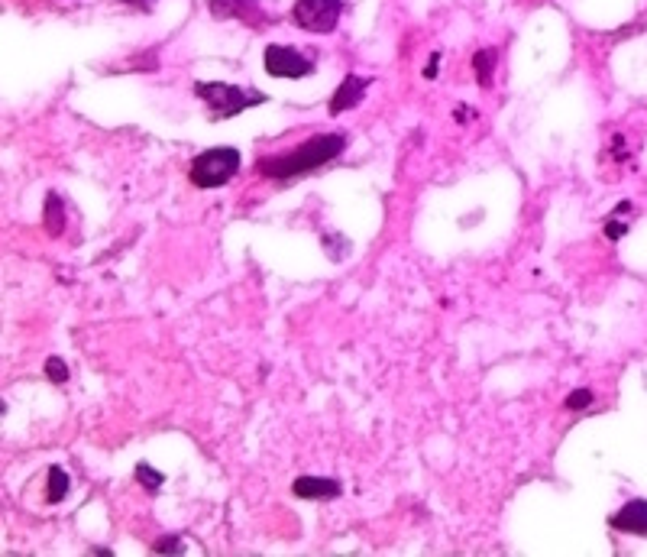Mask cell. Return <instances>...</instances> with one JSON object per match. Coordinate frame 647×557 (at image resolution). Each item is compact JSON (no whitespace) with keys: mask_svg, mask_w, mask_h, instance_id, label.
<instances>
[{"mask_svg":"<svg viewBox=\"0 0 647 557\" xmlns=\"http://www.w3.org/2000/svg\"><path fill=\"white\" fill-rule=\"evenodd\" d=\"M343 13V0H295L292 20L305 33H334Z\"/></svg>","mask_w":647,"mask_h":557,"instance_id":"obj_4","label":"cell"},{"mask_svg":"<svg viewBox=\"0 0 647 557\" xmlns=\"http://www.w3.org/2000/svg\"><path fill=\"white\" fill-rule=\"evenodd\" d=\"M495 62H499V52L495 49H479L473 56V69H476V81L483 88H492V75H495Z\"/></svg>","mask_w":647,"mask_h":557,"instance_id":"obj_10","label":"cell"},{"mask_svg":"<svg viewBox=\"0 0 647 557\" xmlns=\"http://www.w3.org/2000/svg\"><path fill=\"white\" fill-rule=\"evenodd\" d=\"M208 10L217 20H256L259 0H208Z\"/></svg>","mask_w":647,"mask_h":557,"instance_id":"obj_9","label":"cell"},{"mask_svg":"<svg viewBox=\"0 0 647 557\" xmlns=\"http://www.w3.org/2000/svg\"><path fill=\"white\" fill-rule=\"evenodd\" d=\"M156 554H182L185 551V545H182V538H162V541H156V548H153Z\"/></svg>","mask_w":647,"mask_h":557,"instance_id":"obj_17","label":"cell"},{"mask_svg":"<svg viewBox=\"0 0 647 557\" xmlns=\"http://www.w3.org/2000/svg\"><path fill=\"white\" fill-rule=\"evenodd\" d=\"M347 146V137L343 133H321V137H311L308 143H301L298 149H288L282 156L263 159L256 166L259 175L266 179H295V175H308L324 162L337 159Z\"/></svg>","mask_w":647,"mask_h":557,"instance_id":"obj_1","label":"cell"},{"mask_svg":"<svg viewBox=\"0 0 647 557\" xmlns=\"http://www.w3.org/2000/svg\"><path fill=\"white\" fill-rule=\"evenodd\" d=\"M62 224H65V217H62V198L59 195H49L46 198V230L52 237H59L62 234Z\"/></svg>","mask_w":647,"mask_h":557,"instance_id":"obj_12","label":"cell"},{"mask_svg":"<svg viewBox=\"0 0 647 557\" xmlns=\"http://www.w3.org/2000/svg\"><path fill=\"white\" fill-rule=\"evenodd\" d=\"M46 379H52L55 386L68 383V366H65L62 357H49V360H46Z\"/></svg>","mask_w":647,"mask_h":557,"instance_id":"obj_14","label":"cell"},{"mask_svg":"<svg viewBox=\"0 0 647 557\" xmlns=\"http://www.w3.org/2000/svg\"><path fill=\"white\" fill-rule=\"evenodd\" d=\"M237 172H240V149L214 146V149H204L201 156H195L188 175L198 188H220V185H227Z\"/></svg>","mask_w":647,"mask_h":557,"instance_id":"obj_3","label":"cell"},{"mask_svg":"<svg viewBox=\"0 0 647 557\" xmlns=\"http://www.w3.org/2000/svg\"><path fill=\"white\" fill-rule=\"evenodd\" d=\"M195 94L204 101V107H208L211 120H230V117L243 114L246 107L269 101L263 91H246L237 85H227V81H198Z\"/></svg>","mask_w":647,"mask_h":557,"instance_id":"obj_2","label":"cell"},{"mask_svg":"<svg viewBox=\"0 0 647 557\" xmlns=\"http://www.w3.org/2000/svg\"><path fill=\"white\" fill-rule=\"evenodd\" d=\"M437 62H440V52H434V56H431V65L424 69V78H437Z\"/></svg>","mask_w":647,"mask_h":557,"instance_id":"obj_19","label":"cell"},{"mask_svg":"<svg viewBox=\"0 0 647 557\" xmlns=\"http://www.w3.org/2000/svg\"><path fill=\"white\" fill-rule=\"evenodd\" d=\"M68 489H72V480H68V473L62 467H49V489H46V502H62L68 496Z\"/></svg>","mask_w":647,"mask_h":557,"instance_id":"obj_11","label":"cell"},{"mask_svg":"<svg viewBox=\"0 0 647 557\" xmlns=\"http://www.w3.org/2000/svg\"><path fill=\"white\" fill-rule=\"evenodd\" d=\"M292 493L298 499H337L343 486L334 477H298L292 483Z\"/></svg>","mask_w":647,"mask_h":557,"instance_id":"obj_8","label":"cell"},{"mask_svg":"<svg viewBox=\"0 0 647 557\" xmlns=\"http://www.w3.org/2000/svg\"><path fill=\"white\" fill-rule=\"evenodd\" d=\"M120 4H127V7H136V10H146V13H149V10H153V7L159 4V0H120Z\"/></svg>","mask_w":647,"mask_h":557,"instance_id":"obj_18","label":"cell"},{"mask_svg":"<svg viewBox=\"0 0 647 557\" xmlns=\"http://www.w3.org/2000/svg\"><path fill=\"white\" fill-rule=\"evenodd\" d=\"M369 85H373V78H360V75H347L340 81V88L334 91V98H330V114H347L353 107H360Z\"/></svg>","mask_w":647,"mask_h":557,"instance_id":"obj_6","label":"cell"},{"mask_svg":"<svg viewBox=\"0 0 647 557\" xmlns=\"http://www.w3.org/2000/svg\"><path fill=\"white\" fill-rule=\"evenodd\" d=\"M612 528L625 535H641L647 538V502L644 499H631L622 509L612 515Z\"/></svg>","mask_w":647,"mask_h":557,"instance_id":"obj_7","label":"cell"},{"mask_svg":"<svg viewBox=\"0 0 647 557\" xmlns=\"http://www.w3.org/2000/svg\"><path fill=\"white\" fill-rule=\"evenodd\" d=\"M263 62H266V72L272 78H308V75H314V62L305 59L292 46H279V43L266 46Z\"/></svg>","mask_w":647,"mask_h":557,"instance_id":"obj_5","label":"cell"},{"mask_svg":"<svg viewBox=\"0 0 647 557\" xmlns=\"http://www.w3.org/2000/svg\"><path fill=\"white\" fill-rule=\"evenodd\" d=\"M563 405H567L570 412H583V409H589V405H593V392H589V389H573Z\"/></svg>","mask_w":647,"mask_h":557,"instance_id":"obj_15","label":"cell"},{"mask_svg":"<svg viewBox=\"0 0 647 557\" xmlns=\"http://www.w3.org/2000/svg\"><path fill=\"white\" fill-rule=\"evenodd\" d=\"M136 480H140V483L149 489V493H159L162 483H165L162 473H159V470H153L149 464H136Z\"/></svg>","mask_w":647,"mask_h":557,"instance_id":"obj_13","label":"cell"},{"mask_svg":"<svg viewBox=\"0 0 647 557\" xmlns=\"http://www.w3.org/2000/svg\"><path fill=\"white\" fill-rule=\"evenodd\" d=\"M625 234H628V224L615 211V217H609V221H605V237H609V240H622Z\"/></svg>","mask_w":647,"mask_h":557,"instance_id":"obj_16","label":"cell"}]
</instances>
